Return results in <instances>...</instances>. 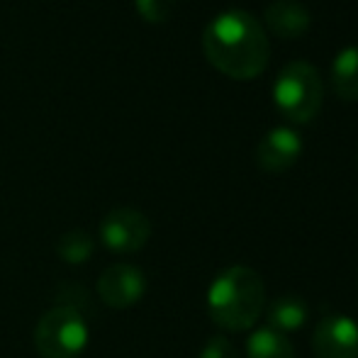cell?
<instances>
[{"label":"cell","instance_id":"1","mask_svg":"<svg viewBox=\"0 0 358 358\" xmlns=\"http://www.w3.org/2000/svg\"><path fill=\"white\" fill-rule=\"evenodd\" d=\"M205 59L234 80H254L268 66L271 44L266 29L251 13H220L203 32Z\"/></svg>","mask_w":358,"mask_h":358},{"label":"cell","instance_id":"2","mask_svg":"<svg viewBox=\"0 0 358 358\" xmlns=\"http://www.w3.org/2000/svg\"><path fill=\"white\" fill-rule=\"evenodd\" d=\"M266 307L264 278L249 266L222 271L208 290L210 317L224 331H246L259 322Z\"/></svg>","mask_w":358,"mask_h":358},{"label":"cell","instance_id":"3","mask_svg":"<svg viewBox=\"0 0 358 358\" xmlns=\"http://www.w3.org/2000/svg\"><path fill=\"white\" fill-rule=\"evenodd\" d=\"M273 100L280 115L292 124H307L317 117L324 100L320 71L307 62H292L278 73Z\"/></svg>","mask_w":358,"mask_h":358},{"label":"cell","instance_id":"4","mask_svg":"<svg viewBox=\"0 0 358 358\" xmlns=\"http://www.w3.org/2000/svg\"><path fill=\"white\" fill-rule=\"evenodd\" d=\"M90 339L83 312L69 305H57L37 322L34 346L42 358H78Z\"/></svg>","mask_w":358,"mask_h":358},{"label":"cell","instance_id":"5","mask_svg":"<svg viewBox=\"0 0 358 358\" xmlns=\"http://www.w3.org/2000/svg\"><path fill=\"white\" fill-rule=\"evenodd\" d=\"M151 236V222L134 208H115L100 222V239L115 254H134Z\"/></svg>","mask_w":358,"mask_h":358},{"label":"cell","instance_id":"6","mask_svg":"<svg viewBox=\"0 0 358 358\" xmlns=\"http://www.w3.org/2000/svg\"><path fill=\"white\" fill-rule=\"evenodd\" d=\"M315 358H358V324L346 315H327L312 334Z\"/></svg>","mask_w":358,"mask_h":358},{"label":"cell","instance_id":"7","mask_svg":"<svg viewBox=\"0 0 358 358\" xmlns=\"http://www.w3.org/2000/svg\"><path fill=\"white\" fill-rule=\"evenodd\" d=\"M146 292V278L137 266L113 264L98 280V295L113 310H127L137 305Z\"/></svg>","mask_w":358,"mask_h":358},{"label":"cell","instance_id":"8","mask_svg":"<svg viewBox=\"0 0 358 358\" xmlns=\"http://www.w3.org/2000/svg\"><path fill=\"white\" fill-rule=\"evenodd\" d=\"M302 154V139L295 129L275 127L259 142L256 149V161L259 169L266 173H285L295 166V161Z\"/></svg>","mask_w":358,"mask_h":358},{"label":"cell","instance_id":"9","mask_svg":"<svg viewBox=\"0 0 358 358\" xmlns=\"http://www.w3.org/2000/svg\"><path fill=\"white\" fill-rule=\"evenodd\" d=\"M312 15L297 0H273L266 8V27L283 39H300L310 29Z\"/></svg>","mask_w":358,"mask_h":358},{"label":"cell","instance_id":"10","mask_svg":"<svg viewBox=\"0 0 358 358\" xmlns=\"http://www.w3.org/2000/svg\"><path fill=\"white\" fill-rule=\"evenodd\" d=\"M307 322V302L300 295H280L268 305V327L280 334L297 331Z\"/></svg>","mask_w":358,"mask_h":358},{"label":"cell","instance_id":"11","mask_svg":"<svg viewBox=\"0 0 358 358\" xmlns=\"http://www.w3.org/2000/svg\"><path fill=\"white\" fill-rule=\"evenodd\" d=\"M331 85L341 100L356 103L358 100V44L339 52L331 66Z\"/></svg>","mask_w":358,"mask_h":358},{"label":"cell","instance_id":"12","mask_svg":"<svg viewBox=\"0 0 358 358\" xmlns=\"http://www.w3.org/2000/svg\"><path fill=\"white\" fill-rule=\"evenodd\" d=\"M246 356L249 358H295L290 339L280 331L264 327L256 329L246 341Z\"/></svg>","mask_w":358,"mask_h":358},{"label":"cell","instance_id":"13","mask_svg":"<svg viewBox=\"0 0 358 358\" xmlns=\"http://www.w3.org/2000/svg\"><path fill=\"white\" fill-rule=\"evenodd\" d=\"M93 239H90L85 231L76 229V231H69V234H64L62 239L57 241V254L62 261H66V264H85V261L93 256Z\"/></svg>","mask_w":358,"mask_h":358},{"label":"cell","instance_id":"14","mask_svg":"<svg viewBox=\"0 0 358 358\" xmlns=\"http://www.w3.org/2000/svg\"><path fill=\"white\" fill-rule=\"evenodd\" d=\"M134 5H137L139 17L151 24H161L171 20L176 10V0H134Z\"/></svg>","mask_w":358,"mask_h":358},{"label":"cell","instance_id":"15","mask_svg":"<svg viewBox=\"0 0 358 358\" xmlns=\"http://www.w3.org/2000/svg\"><path fill=\"white\" fill-rule=\"evenodd\" d=\"M200 358H239V351L227 336H213V339L205 341Z\"/></svg>","mask_w":358,"mask_h":358}]
</instances>
